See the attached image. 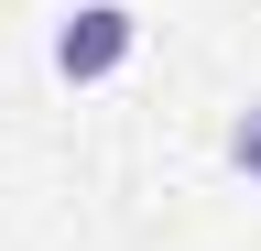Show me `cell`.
Listing matches in <instances>:
<instances>
[{
  "mask_svg": "<svg viewBox=\"0 0 261 251\" xmlns=\"http://www.w3.org/2000/svg\"><path fill=\"white\" fill-rule=\"evenodd\" d=\"M228 164H240V175H250V186H261V99H250V109H240V120H228Z\"/></svg>",
  "mask_w": 261,
  "mask_h": 251,
  "instance_id": "obj_2",
  "label": "cell"
},
{
  "mask_svg": "<svg viewBox=\"0 0 261 251\" xmlns=\"http://www.w3.org/2000/svg\"><path fill=\"white\" fill-rule=\"evenodd\" d=\"M130 55H142V22H130L120 0H76V11L55 22V77H65V87H98V77H120Z\"/></svg>",
  "mask_w": 261,
  "mask_h": 251,
  "instance_id": "obj_1",
  "label": "cell"
}]
</instances>
